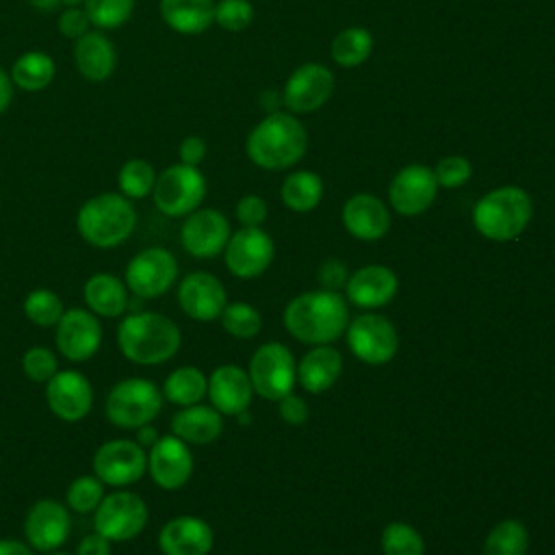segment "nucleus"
Masks as SVG:
<instances>
[{"label":"nucleus","instance_id":"31","mask_svg":"<svg viewBox=\"0 0 555 555\" xmlns=\"http://www.w3.org/2000/svg\"><path fill=\"white\" fill-rule=\"evenodd\" d=\"M282 204L293 212H310L323 199V180L310 169L291 171L280 186Z\"/></svg>","mask_w":555,"mask_h":555},{"label":"nucleus","instance_id":"28","mask_svg":"<svg viewBox=\"0 0 555 555\" xmlns=\"http://www.w3.org/2000/svg\"><path fill=\"white\" fill-rule=\"evenodd\" d=\"M82 299L87 310L95 317L117 319L126 314L130 291L126 282L113 273H93L82 286Z\"/></svg>","mask_w":555,"mask_h":555},{"label":"nucleus","instance_id":"50","mask_svg":"<svg viewBox=\"0 0 555 555\" xmlns=\"http://www.w3.org/2000/svg\"><path fill=\"white\" fill-rule=\"evenodd\" d=\"M76 555H111V540H106L102 533L93 531L78 542Z\"/></svg>","mask_w":555,"mask_h":555},{"label":"nucleus","instance_id":"7","mask_svg":"<svg viewBox=\"0 0 555 555\" xmlns=\"http://www.w3.org/2000/svg\"><path fill=\"white\" fill-rule=\"evenodd\" d=\"M206 197V178L199 167L176 163L156 176L152 191L154 206L167 217H186L202 206Z\"/></svg>","mask_w":555,"mask_h":555},{"label":"nucleus","instance_id":"2","mask_svg":"<svg viewBox=\"0 0 555 555\" xmlns=\"http://www.w3.org/2000/svg\"><path fill=\"white\" fill-rule=\"evenodd\" d=\"M308 150V132L304 124L288 111L267 113L247 134V158L269 171H282L297 165Z\"/></svg>","mask_w":555,"mask_h":555},{"label":"nucleus","instance_id":"32","mask_svg":"<svg viewBox=\"0 0 555 555\" xmlns=\"http://www.w3.org/2000/svg\"><path fill=\"white\" fill-rule=\"evenodd\" d=\"M163 399L173 405L186 408L199 403L208 392V377L197 366H178L163 382Z\"/></svg>","mask_w":555,"mask_h":555},{"label":"nucleus","instance_id":"4","mask_svg":"<svg viewBox=\"0 0 555 555\" xmlns=\"http://www.w3.org/2000/svg\"><path fill=\"white\" fill-rule=\"evenodd\" d=\"M137 228V210L132 199L121 193H98L89 197L76 215L80 238L98 249H111L130 238Z\"/></svg>","mask_w":555,"mask_h":555},{"label":"nucleus","instance_id":"39","mask_svg":"<svg viewBox=\"0 0 555 555\" xmlns=\"http://www.w3.org/2000/svg\"><path fill=\"white\" fill-rule=\"evenodd\" d=\"M384 555H425L423 535L408 522H390L382 531Z\"/></svg>","mask_w":555,"mask_h":555},{"label":"nucleus","instance_id":"24","mask_svg":"<svg viewBox=\"0 0 555 555\" xmlns=\"http://www.w3.org/2000/svg\"><path fill=\"white\" fill-rule=\"evenodd\" d=\"M206 395L217 412L225 416H238L249 408L254 388L247 371L236 364H221L210 373Z\"/></svg>","mask_w":555,"mask_h":555},{"label":"nucleus","instance_id":"40","mask_svg":"<svg viewBox=\"0 0 555 555\" xmlns=\"http://www.w3.org/2000/svg\"><path fill=\"white\" fill-rule=\"evenodd\" d=\"M104 494V483L95 475H78L65 490V505L76 514H93Z\"/></svg>","mask_w":555,"mask_h":555},{"label":"nucleus","instance_id":"56","mask_svg":"<svg viewBox=\"0 0 555 555\" xmlns=\"http://www.w3.org/2000/svg\"><path fill=\"white\" fill-rule=\"evenodd\" d=\"M65 7H82L85 0H61Z\"/></svg>","mask_w":555,"mask_h":555},{"label":"nucleus","instance_id":"21","mask_svg":"<svg viewBox=\"0 0 555 555\" xmlns=\"http://www.w3.org/2000/svg\"><path fill=\"white\" fill-rule=\"evenodd\" d=\"M178 304L193 321H215L221 317L228 293L221 280L208 271H193L178 284Z\"/></svg>","mask_w":555,"mask_h":555},{"label":"nucleus","instance_id":"46","mask_svg":"<svg viewBox=\"0 0 555 555\" xmlns=\"http://www.w3.org/2000/svg\"><path fill=\"white\" fill-rule=\"evenodd\" d=\"M91 22L85 11V7H65V11L59 15V30L67 39H78L89 30Z\"/></svg>","mask_w":555,"mask_h":555},{"label":"nucleus","instance_id":"27","mask_svg":"<svg viewBox=\"0 0 555 555\" xmlns=\"http://www.w3.org/2000/svg\"><path fill=\"white\" fill-rule=\"evenodd\" d=\"M223 431V414L212 405L193 403L171 416V434L186 444H210Z\"/></svg>","mask_w":555,"mask_h":555},{"label":"nucleus","instance_id":"19","mask_svg":"<svg viewBox=\"0 0 555 555\" xmlns=\"http://www.w3.org/2000/svg\"><path fill=\"white\" fill-rule=\"evenodd\" d=\"M46 403L56 418L78 423L93 408V386L76 369L56 371L52 379L46 382Z\"/></svg>","mask_w":555,"mask_h":555},{"label":"nucleus","instance_id":"49","mask_svg":"<svg viewBox=\"0 0 555 555\" xmlns=\"http://www.w3.org/2000/svg\"><path fill=\"white\" fill-rule=\"evenodd\" d=\"M206 141L197 134H189L182 139L180 147H178V156H180V163L184 165H193V167H199V163L206 158Z\"/></svg>","mask_w":555,"mask_h":555},{"label":"nucleus","instance_id":"16","mask_svg":"<svg viewBox=\"0 0 555 555\" xmlns=\"http://www.w3.org/2000/svg\"><path fill=\"white\" fill-rule=\"evenodd\" d=\"M54 343L69 362H87L102 345V323L87 308H69L54 325Z\"/></svg>","mask_w":555,"mask_h":555},{"label":"nucleus","instance_id":"54","mask_svg":"<svg viewBox=\"0 0 555 555\" xmlns=\"http://www.w3.org/2000/svg\"><path fill=\"white\" fill-rule=\"evenodd\" d=\"M282 104H284V102H282V93H278V91H262V95H260V106H262L267 113L280 111Z\"/></svg>","mask_w":555,"mask_h":555},{"label":"nucleus","instance_id":"36","mask_svg":"<svg viewBox=\"0 0 555 555\" xmlns=\"http://www.w3.org/2000/svg\"><path fill=\"white\" fill-rule=\"evenodd\" d=\"M156 169L145 158H130L117 171V189L128 199H143L152 195L156 184Z\"/></svg>","mask_w":555,"mask_h":555},{"label":"nucleus","instance_id":"6","mask_svg":"<svg viewBox=\"0 0 555 555\" xmlns=\"http://www.w3.org/2000/svg\"><path fill=\"white\" fill-rule=\"evenodd\" d=\"M163 408L160 388L145 377H126L117 382L104 401V414L117 429H139L152 423Z\"/></svg>","mask_w":555,"mask_h":555},{"label":"nucleus","instance_id":"52","mask_svg":"<svg viewBox=\"0 0 555 555\" xmlns=\"http://www.w3.org/2000/svg\"><path fill=\"white\" fill-rule=\"evenodd\" d=\"M13 80L11 76L0 67V115L11 106V100H13Z\"/></svg>","mask_w":555,"mask_h":555},{"label":"nucleus","instance_id":"45","mask_svg":"<svg viewBox=\"0 0 555 555\" xmlns=\"http://www.w3.org/2000/svg\"><path fill=\"white\" fill-rule=\"evenodd\" d=\"M269 206L264 197L256 193H247L236 202V219L245 228H260L267 221Z\"/></svg>","mask_w":555,"mask_h":555},{"label":"nucleus","instance_id":"38","mask_svg":"<svg viewBox=\"0 0 555 555\" xmlns=\"http://www.w3.org/2000/svg\"><path fill=\"white\" fill-rule=\"evenodd\" d=\"M221 325L223 330L234 336V338H241V340H247V338H254L260 327H262V317L260 312L245 304V301H232V304H225L223 312H221Z\"/></svg>","mask_w":555,"mask_h":555},{"label":"nucleus","instance_id":"47","mask_svg":"<svg viewBox=\"0 0 555 555\" xmlns=\"http://www.w3.org/2000/svg\"><path fill=\"white\" fill-rule=\"evenodd\" d=\"M321 286L325 291H338L340 286L347 284L349 280V271H347V264L338 258H330L325 260L321 267H319V273H317Z\"/></svg>","mask_w":555,"mask_h":555},{"label":"nucleus","instance_id":"20","mask_svg":"<svg viewBox=\"0 0 555 555\" xmlns=\"http://www.w3.org/2000/svg\"><path fill=\"white\" fill-rule=\"evenodd\" d=\"M147 473L163 490L182 488L193 475L191 447L173 434L160 436L147 449Z\"/></svg>","mask_w":555,"mask_h":555},{"label":"nucleus","instance_id":"8","mask_svg":"<svg viewBox=\"0 0 555 555\" xmlns=\"http://www.w3.org/2000/svg\"><path fill=\"white\" fill-rule=\"evenodd\" d=\"M147 503L132 490L117 488L100 501L93 512V529L111 542H128L147 525Z\"/></svg>","mask_w":555,"mask_h":555},{"label":"nucleus","instance_id":"51","mask_svg":"<svg viewBox=\"0 0 555 555\" xmlns=\"http://www.w3.org/2000/svg\"><path fill=\"white\" fill-rule=\"evenodd\" d=\"M0 555H35V551L20 540L0 538Z\"/></svg>","mask_w":555,"mask_h":555},{"label":"nucleus","instance_id":"34","mask_svg":"<svg viewBox=\"0 0 555 555\" xmlns=\"http://www.w3.org/2000/svg\"><path fill=\"white\" fill-rule=\"evenodd\" d=\"M373 52V35L364 26L343 28L330 43L332 61L345 69L362 65Z\"/></svg>","mask_w":555,"mask_h":555},{"label":"nucleus","instance_id":"41","mask_svg":"<svg viewBox=\"0 0 555 555\" xmlns=\"http://www.w3.org/2000/svg\"><path fill=\"white\" fill-rule=\"evenodd\" d=\"M85 11L91 26L113 30L126 24L134 11V0H85Z\"/></svg>","mask_w":555,"mask_h":555},{"label":"nucleus","instance_id":"9","mask_svg":"<svg viewBox=\"0 0 555 555\" xmlns=\"http://www.w3.org/2000/svg\"><path fill=\"white\" fill-rule=\"evenodd\" d=\"M247 375L256 395L269 401H280L293 392L297 382V364L286 345L264 343L254 351Z\"/></svg>","mask_w":555,"mask_h":555},{"label":"nucleus","instance_id":"30","mask_svg":"<svg viewBox=\"0 0 555 555\" xmlns=\"http://www.w3.org/2000/svg\"><path fill=\"white\" fill-rule=\"evenodd\" d=\"M160 17L180 35H202L215 24V0H160Z\"/></svg>","mask_w":555,"mask_h":555},{"label":"nucleus","instance_id":"13","mask_svg":"<svg viewBox=\"0 0 555 555\" xmlns=\"http://www.w3.org/2000/svg\"><path fill=\"white\" fill-rule=\"evenodd\" d=\"M334 74L321 63H304L291 72L282 87V102L288 113L306 115L323 108L334 93Z\"/></svg>","mask_w":555,"mask_h":555},{"label":"nucleus","instance_id":"3","mask_svg":"<svg viewBox=\"0 0 555 555\" xmlns=\"http://www.w3.org/2000/svg\"><path fill=\"white\" fill-rule=\"evenodd\" d=\"M180 343V327L160 312H128L117 325V347L121 356L139 366H156L171 360Z\"/></svg>","mask_w":555,"mask_h":555},{"label":"nucleus","instance_id":"55","mask_svg":"<svg viewBox=\"0 0 555 555\" xmlns=\"http://www.w3.org/2000/svg\"><path fill=\"white\" fill-rule=\"evenodd\" d=\"M30 7H35L37 11L41 13H50V11H56L63 2L61 0H28Z\"/></svg>","mask_w":555,"mask_h":555},{"label":"nucleus","instance_id":"1","mask_svg":"<svg viewBox=\"0 0 555 555\" xmlns=\"http://www.w3.org/2000/svg\"><path fill=\"white\" fill-rule=\"evenodd\" d=\"M349 323L347 301L338 291H308L293 297L284 308V327L306 345H332Z\"/></svg>","mask_w":555,"mask_h":555},{"label":"nucleus","instance_id":"29","mask_svg":"<svg viewBox=\"0 0 555 555\" xmlns=\"http://www.w3.org/2000/svg\"><path fill=\"white\" fill-rule=\"evenodd\" d=\"M343 371V356L332 345H314L297 364V382L304 390L319 395L334 386Z\"/></svg>","mask_w":555,"mask_h":555},{"label":"nucleus","instance_id":"14","mask_svg":"<svg viewBox=\"0 0 555 555\" xmlns=\"http://www.w3.org/2000/svg\"><path fill=\"white\" fill-rule=\"evenodd\" d=\"M69 529V507L56 499L35 501L24 518L26 544L37 553L59 551L67 542Z\"/></svg>","mask_w":555,"mask_h":555},{"label":"nucleus","instance_id":"48","mask_svg":"<svg viewBox=\"0 0 555 555\" xmlns=\"http://www.w3.org/2000/svg\"><path fill=\"white\" fill-rule=\"evenodd\" d=\"M278 412H280V418L293 427L297 425H304L308 421V405L301 397L288 392L286 397H282L278 401Z\"/></svg>","mask_w":555,"mask_h":555},{"label":"nucleus","instance_id":"11","mask_svg":"<svg viewBox=\"0 0 555 555\" xmlns=\"http://www.w3.org/2000/svg\"><path fill=\"white\" fill-rule=\"evenodd\" d=\"M178 280V260L165 247H145L134 254L124 271L130 295L154 299L165 295Z\"/></svg>","mask_w":555,"mask_h":555},{"label":"nucleus","instance_id":"57","mask_svg":"<svg viewBox=\"0 0 555 555\" xmlns=\"http://www.w3.org/2000/svg\"><path fill=\"white\" fill-rule=\"evenodd\" d=\"M46 555H72V553H65V551H52V553H46Z\"/></svg>","mask_w":555,"mask_h":555},{"label":"nucleus","instance_id":"23","mask_svg":"<svg viewBox=\"0 0 555 555\" xmlns=\"http://www.w3.org/2000/svg\"><path fill=\"white\" fill-rule=\"evenodd\" d=\"M343 225L360 241H379L390 230V210L384 199L373 193H356L343 204Z\"/></svg>","mask_w":555,"mask_h":555},{"label":"nucleus","instance_id":"35","mask_svg":"<svg viewBox=\"0 0 555 555\" xmlns=\"http://www.w3.org/2000/svg\"><path fill=\"white\" fill-rule=\"evenodd\" d=\"M527 551L529 533L527 527L516 518L496 522L483 542V555H527Z\"/></svg>","mask_w":555,"mask_h":555},{"label":"nucleus","instance_id":"26","mask_svg":"<svg viewBox=\"0 0 555 555\" xmlns=\"http://www.w3.org/2000/svg\"><path fill=\"white\" fill-rule=\"evenodd\" d=\"M74 63L82 78L102 82L113 76L117 67V52L102 30H87L74 43Z\"/></svg>","mask_w":555,"mask_h":555},{"label":"nucleus","instance_id":"44","mask_svg":"<svg viewBox=\"0 0 555 555\" xmlns=\"http://www.w3.org/2000/svg\"><path fill=\"white\" fill-rule=\"evenodd\" d=\"M431 171H434V178H436L438 186H442V189H460V186H464L470 180L473 165H470V160L466 156L449 154V156H442Z\"/></svg>","mask_w":555,"mask_h":555},{"label":"nucleus","instance_id":"33","mask_svg":"<svg viewBox=\"0 0 555 555\" xmlns=\"http://www.w3.org/2000/svg\"><path fill=\"white\" fill-rule=\"evenodd\" d=\"M54 74L56 65L50 54L41 50H28L15 59L9 76L13 87L22 91H43L54 80Z\"/></svg>","mask_w":555,"mask_h":555},{"label":"nucleus","instance_id":"17","mask_svg":"<svg viewBox=\"0 0 555 555\" xmlns=\"http://www.w3.org/2000/svg\"><path fill=\"white\" fill-rule=\"evenodd\" d=\"M438 182L431 167L410 163L401 167L388 184V202L395 212L403 217L423 215L438 195Z\"/></svg>","mask_w":555,"mask_h":555},{"label":"nucleus","instance_id":"12","mask_svg":"<svg viewBox=\"0 0 555 555\" xmlns=\"http://www.w3.org/2000/svg\"><path fill=\"white\" fill-rule=\"evenodd\" d=\"M345 332L351 353L373 366L390 362L399 349L395 325L375 312H364L356 319H349Z\"/></svg>","mask_w":555,"mask_h":555},{"label":"nucleus","instance_id":"22","mask_svg":"<svg viewBox=\"0 0 555 555\" xmlns=\"http://www.w3.org/2000/svg\"><path fill=\"white\" fill-rule=\"evenodd\" d=\"M215 542L210 525L191 514L167 520L158 531V548L163 555H208Z\"/></svg>","mask_w":555,"mask_h":555},{"label":"nucleus","instance_id":"10","mask_svg":"<svg viewBox=\"0 0 555 555\" xmlns=\"http://www.w3.org/2000/svg\"><path fill=\"white\" fill-rule=\"evenodd\" d=\"M93 475L111 488H128L147 473V451L130 438L102 442L93 453Z\"/></svg>","mask_w":555,"mask_h":555},{"label":"nucleus","instance_id":"37","mask_svg":"<svg viewBox=\"0 0 555 555\" xmlns=\"http://www.w3.org/2000/svg\"><path fill=\"white\" fill-rule=\"evenodd\" d=\"M24 314L30 323L39 325V327H54L63 312H65V306H63V299L50 291V288H35L30 291L26 297H24Z\"/></svg>","mask_w":555,"mask_h":555},{"label":"nucleus","instance_id":"15","mask_svg":"<svg viewBox=\"0 0 555 555\" xmlns=\"http://www.w3.org/2000/svg\"><path fill=\"white\" fill-rule=\"evenodd\" d=\"M275 254L273 238L262 228H241L230 234L223 249L225 267L232 275L241 280H251L262 275Z\"/></svg>","mask_w":555,"mask_h":555},{"label":"nucleus","instance_id":"18","mask_svg":"<svg viewBox=\"0 0 555 555\" xmlns=\"http://www.w3.org/2000/svg\"><path fill=\"white\" fill-rule=\"evenodd\" d=\"M230 221L217 208H197L186 215L180 228V243L193 258H215L219 256L230 238Z\"/></svg>","mask_w":555,"mask_h":555},{"label":"nucleus","instance_id":"25","mask_svg":"<svg viewBox=\"0 0 555 555\" xmlns=\"http://www.w3.org/2000/svg\"><path fill=\"white\" fill-rule=\"evenodd\" d=\"M399 280L392 269L384 264H366L349 275L345 291L347 299L358 308H382L397 295Z\"/></svg>","mask_w":555,"mask_h":555},{"label":"nucleus","instance_id":"43","mask_svg":"<svg viewBox=\"0 0 555 555\" xmlns=\"http://www.w3.org/2000/svg\"><path fill=\"white\" fill-rule=\"evenodd\" d=\"M22 371L30 382L46 384L59 371V362H56L54 351L48 349V347H41V345L28 347L22 356Z\"/></svg>","mask_w":555,"mask_h":555},{"label":"nucleus","instance_id":"42","mask_svg":"<svg viewBox=\"0 0 555 555\" xmlns=\"http://www.w3.org/2000/svg\"><path fill=\"white\" fill-rule=\"evenodd\" d=\"M254 22V4L249 0L215 2V24L228 33H241Z\"/></svg>","mask_w":555,"mask_h":555},{"label":"nucleus","instance_id":"53","mask_svg":"<svg viewBox=\"0 0 555 555\" xmlns=\"http://www.w3.org/2000/svg\"><path fill=\"white\" fill-rule=\"evenodd\" d=\"M134 440L143 447V449H150L160 436H158V431H156V427L152 425V423H147V425H141L139 429H134Z\"/></svg>","mask_w":555,"mask_h":555},{"label":"nucleus","instance_id":"5","mask_svg":"<svg viewBox=\"0 0 555 555\" xmlns=\"http://www.w3.org/2000/svg\"><path fill=\"white\" fill-rule=\"evenodd\" d=\"M533 215V204L522 186L505 184L488 191L473 206L475 230L496 243L514 241L525 232Z\"/></svg>","mask_w":555,"mask_h":555}]
</instances>
